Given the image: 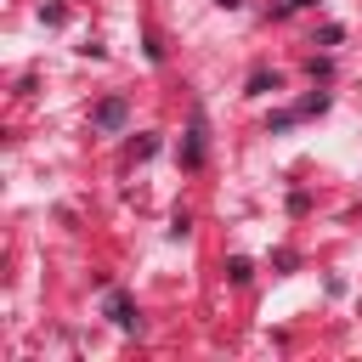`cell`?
<instances>
[{
	"mask_svg": "<svg viewBox=\"0 0 362 362\" xmlns=\"http://www.w3.org/2000/svg\"><path fill=\"white\" fill-rule=\"evenodd\" d=\"M221 6H226V11H232V6H238V0H221Z\"/></svg>",
	"mask_w": 362,
	"mask_h": 362,
	"instance_id": "obj_6",
	"label": "cell"
},
{
	"mask_svg": "<svg viewBox=\"0 0 362 362\" xmlns=\"http://www.w3.org/2000/svg\"><path fill=\"white\" fill-rule=\"evenodd\" d=\"M181 158H187V164H204V113H192V130H187Z\"/></svg>",
	"mask_w": 362,
	"mask_h": 362,
	"instance_id": "obj_3",
	"label": "cell"
},
{
	"mask_svg": "<svg viewBox=\"0 0 362 362\" xmlns=\"http://www.w3.org/2000/svg\"><path fill=\"white\" fill-rule=\"evenodd\" d=\"M283 6H311V0H283Z\"/></svg>",
	"mask_w": 362,
	"mask_h": 362,
	"instance_id": "obj_5",
	"label": "cell"
},
{
	"mask_svg": "<svg viewBox=\"0 0 362 362\" xmlns=\"http://www.w3.org/2000/svg\"><path fill=\"white\" fill-rule=\"evenodd\" d=\"M107 317H113V322H119L124 334H130V328H141V317H136V305H130V294H119V288L107 294Z\"/></svg>",
	"mask_w": 362,
	"mask_h": 362,
	"instance_id": "obj_2",
	"label": "cell"
},
{
	"mask_svg": "<svg viewBox=\"0 0 362 362\" xmlns=\"http://www.w3.org/2000/svg\"><path fill=\"white\" fill-rule=\"evenodd\" d=\"M90 119H96V130H124L130 107H124V96H107V102H102V107H96Z\"/></svg>",
	"mask_w": 362,
	"mask_h": 362,
	"instance_id": "obj_1",
	"label": "cell"
},
{
	"mask_svg": "<svg viewBox=\"0 0 362 362\" xmlns=\"http://www.w3.org/2000/svg\"><path fill=\"white\" fill-rule=\"evenodd\" d=\"M249 90H255V96H266V90H277V74H255V79H249Z\"/></svg>",
	"mask_w": 362,
	"mask_h": 362,
	"instance_id": "obj_4",
	"label": "cell"
}]
</instances>
